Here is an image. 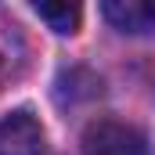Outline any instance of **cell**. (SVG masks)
Wrapping results in <instances>:
<instances>
[{"label":"cell","mask_w":155,"mask_h":155,"mask_svg":"<svg viewBox=\"0 0 155 155\" xmlns=\"http://www.w3.org/2000/svg\"><path fill=\"white\" fill-rule=\"evenodd\" d=\"M83 155H152V144L137 126L101 119L83 134Z\"/></svg>","instance_id":"cell-1"},{"label":"cell","mask_w":155,"mask_h":155,"mask_svg":"<svg viewBox=\"0 0 155 155\" xmlns=\"http://www.w3.org/2000/svg\"><path fill=\"white\" fill-rule=\"evenodd\" d=\"M0 155H54L43 123L29 108H15L0 119Z\"/></svg>","instance_id":"cell-2"},{"label":"cell","mask_w":155,"mask_h":155,"mask_svg":"<svg viewBox=\"0 0 155 155\" xmlns=\"http://www.w3.org/2000/svg\"><path fill=\"white\" fill-rule=\"evenodd\" d=\"M101 15L130 36H152L155 33V0H108L101 4Z\"/></svg>","instance_id":"cell-3"},{"label":"cell","mask_w":155,"mask_h":155,"mask_svg":"<svg viewBox=\"0 0 155 155\" xmlns=\"http://www.w3.org/2000/svg\"><path fill=\"white\" fill-rule=\"evenodd\" d=\"M33 15L40 22H47V29L58 36H72L79 29V18H83L79 4H33Z\"/></svg>","instance_id":"cell-4"},{"label":"cell","mask_w":155,"mask_h":155,"mask_svg":"<svg viewBox=\"0 0 155 155\" xmlns=\"http://www.w3.org/2000/svg\"><path fill=\"white\" fill-rule=\"evenodd\" d=\"M0 29H7V25H0ZM11 36H15V33H11ZM11 36L0 33V79L11 72Z\"/></svg>","instance_id":"cell-5"}]
</instances>
